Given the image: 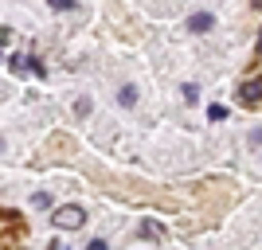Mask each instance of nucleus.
Here are the masks:
<instances>
[{
	"mask_svg": "<svg viewBox=\"0 0 262 250\" xmlns=\"http://www.w3.org/2000/svg\"><path fill=\"white\" fill-rule=\"evenodd\" d=\"M82 223H86V211L75 207V203H67V207L55 211V227H63V231H75V227H82Z\"/></svg>",
	"mask_w": 262,
	"mask_h": 250,
	"instance_id": "nucleus-1",
	"label": "nucleus"
},
{
	"mask_svg": "<svg viewBox=\"0 0 262 250\" xmlns=\"http://www.w3.org/2000/svg\"><path fill=\"white\" fill-rule=\"evenodd\" d=\"M239 98H243V106H258L262 102V78H247L239 86Z\"/></svg>",
	"mask_w": 262,
	"mask_h": 250,
	"instance_id": "nucleus-2",
	"label": "nucleus"
},
{
	"mask_svg": "<svg viewBox=\"0 0 262 250\" xmlns=\"http://www.w3.org/2000/svg\"><path fill=\"white\" fill-rule=\"evenodd\" d=\"M211 28H215V16H211V12H192V16H188V32H211Z\"/></svg>",
	"mask_w": 262,
	"mask_h": 250,
	"instance_id": "nucleus-3",
	"label": "nucleus"
},
{
	"mask_svg": "<svg viewBox=\"0 0 262 250\" xmlns=\"http://www.w3.org/2000/svg\"><path fill=\"white\" fill-rule=\"evenodd\" d=\"M118 102H121L125 109L137 106V86H121V90H118Z\"/></svg>",
	"mask_w": 262,
	"mask_h": 250,
	"instance_id": "nucleus-4",
	"label": "nucleus"
},
{
	"mask_svg": "<svg viewBox=\"0 0 262 250\" xmlns=\"http://www.w3.org/2000/svg\"><path fill=\"white\" fill-rule=\"evenodd\" d=\"M141 235H145V239H161V235H164V227L149 219V223H141Z\"/></svg>",
	"mask_w": 262,
	"mask_h": 250,
	"instance_id": "nucleus-5",
	"label": "nucleus"
},
{
	"mask_svg": "<svg viewBox=\"0 0 262 250\" xmlns=\"http://www.w3.org/2000/svg\"><path fill=\"white\" fill-rule=\"evenodd\" d=\"M208 118H211V121H223V118H227V109H223V106H211Z\"/></svg>",
	"mask_w": 262,
	"mask_h": 250,
	"instance_id": "nucleus-6",
	"label": "nucleus"
},
{
	"mask_svg": "<svg viewBox=\"0 0 262 250\" xmlns=\"http://www.w3.org/2000/svg\"><path fill=\"white\" fill-rule=\"evenodd\" d=\"M196 98H200V90L192 86V82H188V86H184V102H196Z\"/></svg>",
	"mask_w": 262,
	"mask_h": 250,
	"instance_id": "nucleus-7",
	"label": "nucleus"
},
{
	"mask_svg": "<svg viewBox=\"0 0 262 250\" xmlns=\"http://www.w3.org/2000/svg\"><path fill=\"white\" fill-rule=\"evenodd\" d=\"M86 250H106V242H102V239H94V242H90Z\"/></svg>",
	"mask_w": 262,
	"mask_h": 250,
	"instance_id": "nucleus-8",
	"label": "nucleus"
},
{
	"mask_svg": "<svg viewBox=\"0 0 262 250\" xmlns=\"http://www.w3.org/2000/svg\"><path fill=\"white\" fill-rule=\"evenodd\" d=\"M258 59H262V35H258Z\"/></svg>",
	"mask_w": 262,
	"mask_h": 250,
	"instance_id": "nucleus-9",
	"label": "nucleus"
}]
</instances>
